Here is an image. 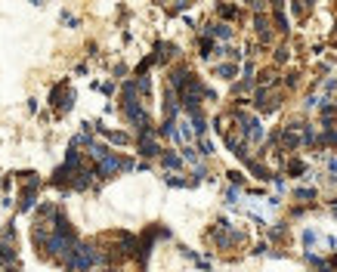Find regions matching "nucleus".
<instances>
[{
	"mask_svg": "<svg viewBox=\"0 0 337 272\" xmlns=\"http://www.w3.org/2000/svg\"><path fill=\"white\" fill-rule=\"evenodd\" d=\"M130 167H133V161H127V158H118V155H108V158H102V161H99L96 173H99V176H115L118 170H130Z\"/></svg>",
	"mask_w": 337,
	"mask_h": 272,
	"instance_id": "nucleus-1",
	"label": "nucleus"
},
{
	"mask_svg": "<svg viewBox=\"0 0 337 272\" xmlns=\"http://www.w3.org/2000/svg\"><path fill=\"white\" fill-rule=\"evenodd\" d=\"M207 34H210V37H220V40H229L232 37V28L226 22H217V25H210V28H207Z\"/></svg>",
	"mask_w": 337,
	"mask_h": 272,
	"instance_id": "nucleus-2",
	"label": "nucleus"
},
{
	"mask_svg": "<svg viewBox=\"0 0 337 272\" xmlns=\"http://www.w3.org/2000/svg\"><path fill=\"white\" fill-rule=\"evenodd\" d=\"M180 164H183L180 155H173V152H167V155H164V167H167V170H176Z\"/></svg>",
	"mask_w": 337,
	"mask_h": 272,
	"instance_id": "nucleus-3",
	"label": "nucleus"
},
{
	"mask_svg": "<svg viewBox=\"0 0 337 272\" xmlns=\"http://www.w3.org/2000/svg\"><path fill=\"white\" fill-rule=\"evenodd\" d=\"M275 25H279V31H288V19H285L282 6H275Z\"/></svg>",
	"mask_w": 337,
	"mask_h": 272,
	"instance_id": "nucleus-4",
	"label": "nucleus"
},
{
	"mask_svg": "<svg viewBox=\"0 0 337 272\" xmlns=\"http://www.w3.org/2000/svg\"><path fill=\"white\" fill-rule=\"evenodd\" d=\"M325 142H337V124H325Z\"/></svg>",
	"mask_w": 337,
	"mask_h": 272,
	"instance_id": "nucleus-5",
	"label": "nucleus"
},
{
	"mask_svg": "<svg viewBox=\"0 0 337 272\" xmlns=\"http://www.w3.org/2000/svg\"><path fill=\"white\" fill-rule=\"evenodd\" d=\"M217 74H220V78H235V65H220Z\"/></svg>",
	"mask_w": 337,
	"mask_h": 272,
	"instance_id": "nucleus-6",
	"label": "nucleus"
},
{
	"mask_svg": "<svg viewBox=\"0 0 337 272\" xmlns=\"http://www.w3.org/2000/svg\"><path fill=\"white\" fill-rule=\"evenodd\" d=\"M294 195H297L300 201H313V198H316V192H313V189H297Z\"/></svg>",
	"mask_w": 337,
	"mask_h": 272,
	"instance_id": "nucleus-7",
	"label": "nucleus"
},
{
	"mask_svg": "<svg viewBox=\"0 0 337 272\" xmlns=\"http://www.w3.org/2000/svg\"><path fill=\"white\" fill-rule=\"evenodd\" d=\"M288 53H291V50H288V47L282 44L279 50H275V59H279V62H285V59H288Z\"/></svg>",
	"mask_w": 337,
	"mask_h": 272,
	"instance_id": "nucleus-8",
	"label": "nucleus"
},
{
	"mask_svg": "<svg viewBox=\"0 0 337 272\" xmlns=\"http://www.w3.org/2000/svg\"><path fill=\"white\" fill-rule=\"evenodd\" d=\"M220 16H223V19H232V16H238V13H235L232 6H220Z\"/></svg>",
	"mask_w": 337,
	"mask_h": 272,
	"instance_id": "nucleus-9",
	"label": "nucleus"
},
{
	"mask_svg": "<svg viewBox=\"0 0 337 272\" xmlns=\"http://www.w3.org/2000/svg\"><path fill=\"white\" fill-rule=\"evenodd\" d=\"M288 173H303V164H300V161H291V164H288Z\"/></svg>",
	"mask_w": 337,
	"mask_h": 272,
	"instance_id": "nucleus-10",
	"label": "nucleus"
},
{
	"mask_svg": "<svg viewBox=\"0 0 337 272\" xmlns=\"http://www.w3.org/2000/svg\"><path fill=\"white\" fill-rule=\"evenodd\" d=\"M108 139L112 142H127V133H108Z\"/></svg>",
	"mask_w": 337,
	"mask_h": 272,
	"instance_id": "nucleus-11",
	"label": "nucleus"
}]
</instances>
